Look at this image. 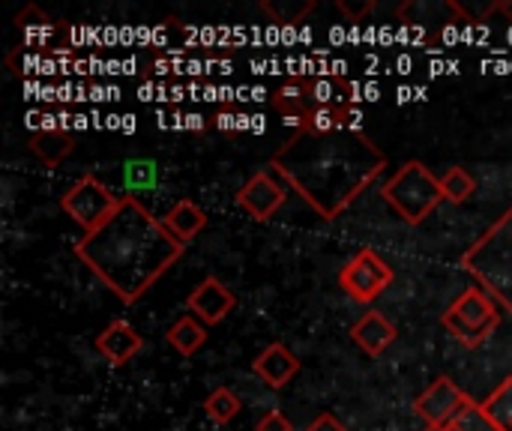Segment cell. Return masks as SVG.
Segmentation results:
<instances>
[{"mask_svg": "<svg viewBox=\"0 0 512 431\" xmlns=\"http://www.w3.org/2000/svg\"><path fill=\"white\" fill-rule=\"evenodd\" d=\"M387 168V156L363 132H294L282 144L270 171L294 189L321 219L342 216Z\"/></svg>", "mask_w": 512, "mask_h": 431, "instance_id": "obj_1", "label": "cell"}, {"mask_svg": "<svg viewBox=\"0 0 512 431\" xmlns=\"http://www.w3.org/2000/svg\"><path fill=\"white\" fill-rule=\"evenodd\" d=\"M75 255L123 303L141 300L183 255V243L138 198L123 195L117 213L78 240Z\"/></svg>", "mask_w": 512, "mask_h": 431, "instance_id": "obj_2", "label": "cell"}, {"mask_svg": "<svg viewBox=\"0 0 512 431\" xmlns=\"http://www.w3.org/2000/svg\"><path fill=\"white\" fill-rule=\"evenodd\" d=\"M462 267L477 288L512 315V204L465 249Z\"/></svg>", "mask_w": 512, "mask_h": 431, "instance_id": "obj_3", "label": "cell"}, {"mask_svg": "<svg viewBox=\"0 0 512 431\" xmlns=\"http://www.w3.org/2000/svg\"><path fill=\"white\" fill-rule=\"evenodd\" d=\"M381 198L399 213L402 222L408 225H423L441 201H447L441 177L432 174V168H426L423 162L411 159L405 162L381 189Z\"/></svg>", "mask_w": 512, "mask_h": 431, "instance_id": "obj_4", "label": "cell"}, {"mask_svg": "<svg viewBox=\"0 0 512 431\" xmlns=\"http://www.w3.org/2000/svg\"><path fill=\"white\" fill-rule=\"evenodd\" d=\"M444 330L465 348L483 345L501 324L498 303L483 288H465L441 318Z\"/></svg>", "mask_w": 512, "mask_h": 431, "instance_id": "obj_5", "label": "cell"}, {"mask_svg": "<svg viewBox=\"0 0 512 431\" xmlns=\"http://www.w3.org/2000/svg\"><path fill=\"white\" fill-rule=\"evenodd\" d=\"M120 201H123V195H114L102 180L87 174L63 192L60 207L66 216H72V222H78L84 228V234H93L117 213Z\"/></svg>", "mask_w": 512, "mask_h": 431, "instance_id": "obj_6", "label": "cell"}, {"mask_svg": "<svg viewBox=\"0 0 512 431\" xmlns=\"http://www.w3.org/2000/svg\"><path fill=\"white\" fill-rule=\"evenodd\" d=\"M339 285L357 303H372V300H378L393 285V267L375 249H360L339 270Z\"/></svg>", "mask_w": 512, "mask_h": 431, "instance_id": "obj_7", "label": "cell"}, {"mask_svg": "<svg viewBox=\"0 0 512 431\" xmlns=\"http://www.w3.org/2000/svg\"><path fill=\"white\" fill-rule=\"evenodd\" d=\"M474 399H468L450 378H435V384L429 390H423L414 402L417 417L429 426V431L447 426L450 420H456Z\"/></svg>", "mask_w": 512, "mask_h": 431, "instance_id": "obj_8", "label": "cell"}, {"mask_svg": "<svg viewBox=\"0 0 512 431\" xmlns=\"http://www.w3.org/2000/svg\"><path fill=\"white\" fill-rule=\"evenodd\" d=\"M288 198V186L276 171H258L249 177V183L237 192V207L255 219V222H267Z\"/></svg>", "mask_w": 512, "mask_h": 431, "instance_id": "obj_9", "label": "cell"}, {"mask_svg": "<svg viewBox=\"0 0 512 431\" xmlns=\"http://www.w3.org/2000/svg\"><path fill=\"white\" fill-rule=\"evenodd\" d=\"M273 105L276 111L285 117V126H291L294 132L306 129L309 117L318 111V102H315V93H312V78H291L279 87V93L273 96Z\"/></svg>", "mask_w": 512, "mask_h": 431, "instance_id": "obj_10", "label": "cell"}, {"mask_svg": "<svg viewBox=\"0 0 512 431\" xmlns=\"http://www.w3.org/2000/svg\"><path fill=\"white\" fill-rule=\"evenodd\" d=\"M234 294L216 279V276H207L192 294H189V300H186V306H189V312L201 321V324H207V327H216L219 321H225L228 318V312L234 309Z\"/></svg>", "mask_w": 512, "mask_h": 431, "instance_id": "obj_11", "label": "cell"}, {"mask_svg": "<svg viewBox=\"0 0 512 431\" xmlns=\"http://www.w3.org/2000/svg\"><path fill=\"white\" fill-rule=\"evenodd\" d=\"M252 372H255L267 387L282 390V387H288V384L297 378V372H300V360H297V354H294V351H288L282 342H273V345H267V348L255 357Z\"/></svg>", "mask_w": 512, "mask_h": 431, "instance_id": "obj_12", "label": "cell"}, {"mask_svg": "<svg viewBox=\"0 0 512 431\" xmlns=\"http://www.w3.org/2000/svg\"><path fill=\"white\" fill-rule=\"evenodd\" d=\"M141 348H144V339H141L138 330H135L132 324H126V321L108 324V327L99 333V339H96V351H99L108 363H114V366L129 363Z\"/></svg>", "mask_w": 512, "mask_h": 431, "instance_id": "obj_13", "label": "cell"}, {"mask_svg": "<svg viewBox=\"0 0 512 431\" xmlns=\"http://www.w3.org/2000/svg\"><path fill=\"white\" fill-rule=\"evenodd\" d=\"M396 327L381 315V312H366L354 327H351V339L360 351H366L369 357H381L393 342H396Z\"/></svg>", "mask_w": 512, "mask_h": 431, "instance_id": "obj_14", "label": "cell"}, {"mask_svg": "<svg viewBox=\"0 0 512 431\" xmlns=\"http://www.w3.org/2000/svg\"><path fill=\"white\" fill-rule=\"evenodd\" d=\"M162 222H165V228L186 246L189 240H195V237L207 228V213H204L195 201L183 198V201H177V204L171 207V213H168Z\"/></svg>", "mask_w": 512, "mask_h": 431, "instance_id": "obj_15", "label": "cell"}, {"mask_svg": "<svg viewBox=\"0 0 512 431\" xmlns=\"http://www.w3.org/2000/svg\"><path fill=\"white\" fill-rule=\"evenodd\" d=\"M30 150L48 165V168H54V165H60L72 150H75V138H72V132L69 129H36L33 135H30Z\"/></svg>", "mask_w": 512, "mask_h": 431, "instance_id": "obj_16", "label": "cell"}, {"mask_svg": "<svg viewBox=\"0 0 512 431\" xmlns=\"http://www.w3.org/2000/svg\"><path fill=\"white\" fill-rule=\"evenodd\" d=\"M207 342V330L195 315H183L174 321V327L168 330V345L180 354V357H192L204 348Z\"/></svg>", "mask_w": 512, "mask_h": 431, "instance_id": "obj_17", "label": "cell"}, {"mask_svg": "<svg viewBox=\"0 0 512 431\" xmlns=\"http://www.w3.org/2000/svg\"><path fill=\"white\" fill-rule=\"evenodd\" d=\"M483 414L492 420V426L498 431H512V375H507L495 390L492 396L480 405Z\"/></svg>", "mask_w": 512, "mask_h": 431, "instance_id": "obj_18", "label": "cell"}, {"mask_svg": "<svg viewBox=\"0 0 512 431\" xmlns=\"http://www.w3.org/2000/svg\"><path fill=\"white\" fill-rule=\"evenodd\" d=\"M156 174H159V168L150 159H132V162H126L123 165V189H126V195L135 198L138 192L153 189L156 186Z\"/></svg>", "mask_w": 512, "mask_h": 431, "instance_id": "obj_19", "label": "cell"}, {"mask_svg": "<svg viewBox=\"0 0 512 431\" xmlns=\"http://www.w3.org/2000/svg\"><path fill=\"white\" fill-rule=\"evenodd\" d=\"M240 408H243V402H240L228 387H219V390H216V393H210V396H207V402H204V414H207L216 426L231 423V420L240 414Z\"/></svg>", "mask_w": 512, "mask_h": 431, "instance_id": "obj_20", "label": "cell"}, {"mask_svg": "<svg viewBox=\"0 0 512 431\" xmlns=\"http://www.w3.org/2000/svg\"><path fill=\"white\" fill-rule=\"evenodd\" d=\"M441 186L450 204H465L477 192V180L465 168H450L447 174H441Z\"/></svg>", "mask_w": 512, "mask_h": 431, "instance_id": "obj_21", "label": "cell"}, {"mask_svg": "<svg viewBox=\"0 0 512 431\" xmlns=\"http://www.w3.org/2000/svg\"><path fill=\"white\" fill-rule=\"evenodd\" d=\"M261 9L276 21V24H297L303 15L315 9V0H264Z\"/></svg>", "mask_w": 512, "mask_h": 431, "instance_id": "obj_22", "label": "cell"}, {"mask_svg": "<svg viewBox=\"0 0 512 431\" xmlns=\"http://www.w3.org/2000/svg\"><path fill=\"white\" fill-rule=\"evenodd\" d=\"M435 431H498L492 426V420L483 414V408L477 405V402H471L456 420H450L447 426H441V429Z\"/></svg>", "mask_w": 512, "mask_h": 431, "instance_id": "obj_23", "label": "cell"}, {"mask_svg": "<svg viewBox=\"0 0 512 431\" xmlns=\"http://www.w3.org/2000/svg\"><path fill=\"white\" fill-rule=\"evenodd\" d=\"M255 431H294V423L282 414V411H270L258 420Z\"/></svg>", "mask_w": 512, "mask_h": 431, "instance_id": "obj_24", "label": "cell"}, {"mask_svg": "<svg viewBox=\"0 0 512 431\" xmlns=\"http://www.w3.org/2000/svg\"><path fill=\"white\" fill-rule=\"evenodd\" d=\"M339 9L351 18V21H360L366 12L375 9V0H363V3H351V0H339Z\"/></svg>", "mask_w": 512, "mask_h": 431, "instance_id": "obj_25", "label": "cell"}, {"mask_svg": "<svg viewBox=\"0 0 512 431\" xmlns=\"http://www.w3.org/2000/svg\"><path fill=\"white\" fill-rule=\"evenodd\" d=\"M306 431H348V429H345V423H342V420H336L333 414H318V417L306 426Z\"/></svg>", "mask_w": 512, "mask_h": 431, "instance_id": "obj_26", "label": "cell"}, {"mask_svg": "<svg viewBox=\"0 0 512 431\" xmlns=\"http://www.w3.org/2000/svg\"><path fill=\"white\" fill-rule=\"evenodd\" d=\"M186 126H189V129H204V117H201V114H189V117H186Z\"/></svg>", "mask_w": 512, "mask_h": 431, "instance_id": "obj_27", "label": "cell"}, {"mask_svg": "<svg viewBox=\"0 0 512 431\" xmlns=\"http://www.w3.org/2000/svg\"><path fill=\"white\" fill-rule=\"evenodd\" d=\"M498 9L504 12V18H507V21L512 24V0H510V3H498Z\"/></svg>", "mask_w": 512, "mask_h": 431, "instance_id": "obj_28", "label": "cell"}]
</instances>
